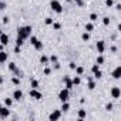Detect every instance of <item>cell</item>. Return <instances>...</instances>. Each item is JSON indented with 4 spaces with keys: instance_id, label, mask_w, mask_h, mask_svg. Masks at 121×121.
<instances>
[{
    "instance_id": "29",
    "label": "cell",
    "mask_w": 121,
    "mask_h": 121,
    "mask_svg": "<svg viewBox=\"0 0 121 121\" xmlns=\"http://www.w3.org/2000/svg\"><path fill=\"white\" fill-rule=\"evenodd\" d=\"M16 69H17V66H16V63H13V61H12V63H9V70H10L12 73H13V71L16 70Z\"/></svg>"
},
{
    "instance_id": "34",
    "label": "cell",
    "mask_w": 121,
    "mask_h": 121,
    "mask_svg": "<svg viewBox=\"0 0 121 121\" xmlns=\"http://www.w3.org/2000/svg\"><path fill=\"white\" fill-rule=\"evenodd\" d=\"M13 51H14L16 54H19V53L22 51V46H17V44H16V46H14V48H13Z\"/></svg>"
},
{
    "instance_id": "46",
    "label": "cell",
    "mask_w": 121,
    "mask_h": 121,
    "mask_svg": "<svg viewBox=\"0 0 121 121\" xmlns=\"http://www.w3.org/2000/svg\"><path fill=\"white\" fill-rule=\"evenodd\" d=\"M54 69H56V70H58V69H60V63H58V61H56V63H54Z\"/></svg>"
},
{
    "instance_id": "13",
    "label": "cell",
    "mask_w": 121,
    "mask_h": 121,
    "mask_svg": "<svg viewBox=\"0 0 121 121\" xmlns=\"http://www.w3.org/2000/svg\"><path fill=\"white\" fill-rule=\"evenodd\" d=\"M9 41H10V39H9V36H7V34H4V33L0 34V43H2L3 46H7V44H9Z\"/></svg>"
},
{
    "instance_id": "17",
    "label": "cell",
    "mask_w": 121,
    "mask_h": 121,
    "mask_svg": "<svg viewBox=\"0 0 121 121\" xmlns=\"http://www.w3.org/2000/svg\"><path fill=\"white\" fill-rule=\"evenodd\" d=\"M40 64L48 66V57H47V56H41V57H40Z\"/></svg>"
},
{
    "instance_id": "22",
    "label": "cell",
    "mask_w": 121,
    "mask_h": 121,
    "mask_svg": "<svg viewBox=\"0 0 121 121\" xmlns=\"http://www.w3.org/2000/svg\"><path fill=\"white\" fill-rule=\"evenodd\" d=\"M81 40H83V41H88V40H90V33H88V31H84V33L81 34Z\"/></svg>"
},
{
    "instance_id": "12",
    "label": "cell",
    "mask_w": 121,
    "mask_h": 121,
    "mask_svg": "<svg viewBox=\"0 0 121 121\" xmlns=\"http://www.w3.org/2000/svg\"><path fill=\"white\" fill-rule=\"evenodd\" d=\"M63 81H64V86H66V88H67V90H71V88L74 87V84H73V81H71V78H70V77H64V80H63Z\"/></svg>"
},
{
    "instance_id": "50",
    "label": "cell",
    "mask_w": 121,
    "mask_h": 121,
    "mask_svg": "<svg viewBox=\"0 0 121 121\" xmlns=\"http://www.w3.org/2000/svg\"><path fill=\"white\" fill-rule=\"evenodd\" d=\"M3 80H4V78H3L2 76H0V84H2V83H3Z\"/></svg>"
},
{
    "instance_id": "19",
    "label": "cell",
    "mask_w": 121,
    "mask_h": 121,
    "mask_svg": "<svg viewBox=\"0 0 121 121\" xmlns=\"http://www.w3.org/2000/svg\"><path fill=\"white\" fill-rule=\"evenodd\" d=\"M30 87H31V88H39L40 84H39V81H37L36 78H31V80H30Z\"/></svg>"
},
{
    "instance_id": "20",
    "label": "cell",
    "mask_w": 121,
    "mask_h": 121,
    "mask_svg": "<svg viewBox=\"0 0 121 121\" xmlns=\"http://www.w3.org/2000/svg\"><path fill=\"white\" fill-rule=\"evenodd\" d=\"M71 81H73L74 86H80V84H81V78H80V76H76L74 78H71Z\"/></svg>"
},
{
    "instance_id": "40",
    "label": "cell",
    "mask_w": 121,
    "mask_h": 121,
    "mask_svg": "<svg viewBox=\"0 0 121 121\" xmlns=\"http://www.w3.org/2000/svg\"><path fill=\"white\" fill-rule=\"evenodd\" d=\"M112 107H114V105H112V103H107V104H105V110H107V111H111V110H112Z\"/></svg>"
},
{
    "instance_id": "36",
    "label": "cell",
    "mask_w": 121,
    "mask_h": 121,
    "mask_svg": "<svg viewBox=\"0 0 121 121\" xmlns=\"http://www.w3.org/2000/svg\"><path fill=\"white\" fill-rule=\"evenodd\" d=\"M51 26H53L54 30H60V29H61V24H60V23H53Z\"/></svg>"
},
{
    "instance_id": "30",
    "label": "cell",
    "mask_w": 121,
    "mask_h": 121,
    "mask_svg": "<svg viewBox=\"0 0 121 121\" xmlns=\"http://www.w3.org/2000/svg\"><path fill=\"white\" fill-rule=\"evenodd\" d=\"M13 74H14V76H17V77H20V78L23 77V71H22V70H19V69H16V70L13 71Z\"/></svg>"
},
{
    "instance_id": "49",
    "label": "cell",
    "mask_w": 121,
    "mask_h": 121,
    "mask_svg": "<svg viewBox=\"0 0 121 121\" xmlns=\"http://www.w3.org/2000/svg\"><path fill=\"white\" fill-rule=\"evenodd\" d=\"M3 47H4V46H3L2 43H0V51H2V50H3Z\"/></svg>"
},
{
    "instance_id": "2",
    "label": "cell",
    "mask_w": 121,
    "mask_h": 121,
    "mask_svg": "<svg viewBox=\"0 0 121 121\" xmlns=\"http://www.w3.org/2000/svg\"><path fill=\"white\" fill-rule=\"evenodd\" d=\"M50 7L57 14H61L63 13V6H61V3H60L58 0H51V2H50Z\"/></svg>"
},
{
    "instance_id": "3",
    "label": "cell",
    "mask_w": 121,
    "mask_h": 121,
    "mask_svg": "<svg viewBox=\"0 0 121 121\" xmlns=\"http://www.w3.org/2000/svg\"><path fill=\"white\" fill-rule=\"evenodd\" d=\"M69 98H70V90H67L66 87L58 93V100L61 101V103H64V101H69Z\"/></svg>"
},
{
    "instance_id": "45",
    "label": "cell",
    "mask_w": 121,
    "mask_h": 121,
    "mask_svg": "<svg viewBox=\"0 0 121 121\" xmlns=\"http://www.w3.org/2000/svg\"><path fill=\"white\" fill-rule=\"evenodd\" d=\"M4 9H6V3L2 2V3H0V10H4Z\"/></svg>"
},
{
    "instance_id": "25",
    "label": "cell",
    "mask_w": 121,
    "mask_h": 121,
    "mask_svg": "<svg viewBox=\"0 0 121 121\" xmlns=\"http://www.w3.org/2000/svg\"><path fill=\"white\" fill-rule=\"evenodd\" d=\"M4 105L10 108V107L13 105V98H9V97H7V98H4Z\"/></svg>"
},
{
    "instance_id": "42",
    "label": "cell",
    "mask_w": 121,
    "mask_h": 121,
    "mask_svg": "<svg viewBox=\"0 0 121 121\" xmlns=\"http://www.w3.org/2000/svg\"><path fill=\"white\" fill-rule=\"evenodd\" d=\"M69 67H70V69H71V70H74V69H76V67H77V64H76V63H74V61H71V63H70V64H69Z\"/></svg>"
},
{
    "instance_id": "52",
    "label": "cell",
    "mask_w": 121,
    "mask_h": 121,
    "mask_svg": "<svg viewBox=\"0 0 121 121\" xmlns=\"http://www.w3.org/2000/svg\"><path fill=\"white\" fill-rule=\"evenodd\" d=\"M2 33H3V31H2V29H0V34H2Z\"/></svg>"
},
{
    "instance_id": "18",
    "label": "cell",
    "mask_w": 121,
    "mask_h": 121,
    "mask_svg": "<svg viewBox=\"0 0 121 121\" xmlns=\"http://www.w3.org/2000/svg\"><path fill=\"white\" fill-rule=\"evenodd\" d=\"M34 48H36L37 51H41V50L44 48V46H43V43H41L40 40H37V41H36V44H34Z\"/></svg>"
},
{
    "instance_id": "14",
    "label": "cell",
    "mask_w": 121,
    "mask_h": 121,
    "mask_svg": "<svg viewBox=\"0 0 121 121\" xmlns=\"http://www.w3.org/2000/svg\"><path fill=\"white\" fill-rule=\"evenodd\" d=\"M87 81H88V84H87L88 90H94V88H95V81H94L91 77H88V78H87Z\"/></svg>"
},
{
    "instance_id": "21",
    "label": "cell",
    "mask_w": 121,
    "mask_h": 121,
    "mask_svg": "<svg viewBox=\"0 0 121 121\" xmlns=\"http://www.w3.org/2000/svg\"><path fill=\"white\" fill-rule=\"evenodd\" d=\"M69 110H70V104H69V101H64V103L61 104V111L66 112V111H69Z\"/></svg>"
},
{
    "instance_id": "6",
    "label": "cell",
    "mask_w": 121,
    "mask_h": 121,
    "mask_svg": "<svg viewBox=\"0 0 121 121\" xmlns=\"http://www.w3.org/2000/svg\"><path fill=\"white\" fill-rule=\"evenodd\" d=\"M10 115V110H9V107H3L2 105V108H0V118H7Z\"/></svg>"
},
{
    "instance_id": "44",
    "label": "cell",
    "mask_w": 121,
    "mask_h": 121,
    "mask_svg": "<svg viewBox=\"0 0 121 121\" xmlns=\"http://www.w3.org/2000/svg\"><path fill=\"white\" fill-rule=\"evenodd\" d=\"M9 22H10V19H9L7 16H4V17H3V23H4V24H9Z\"/></svg>"
},
{
    "instance_id": "1",
    "label": "cell",
    "mask_w": 121,
    "mask_h": 121,
    "mask_svg": "<svg viewBox=\"0 0 121 121\" xmlns=\"http://www.w3.org/2000/svg\"><path fill=\"white\" fill-rule=\"evenodd\" d=\"M31 26H23V27H19L17 29V37H22L23 40L29 39L31 36Z\"/></svg>"
},
{
    "instance_id": "11",
    "label": "cell",
    "mask_w": 121,
    "mask_h": 121,
    "mask_svg": "<svg viewBox=\"0 0 121 121\" xmlns=\"http://www.w3.org/2000/svg\"><path fill=\"white\" fill-rule=\"evenodd\" d=\"M7 58H9V53L2 50V51H0V64H3L4 61H7Z\"/></svg>"
},
{
    "instance_id": "48",
    "label": "cell",
    "mask_w": 121,
    "mask_h": 121,
    "mask_svg": "<svg viewBox=\"0 0 121 121\" xmlns=\"http://www.w3.org/2000/svg\"><path fill=\"white\" fill-rule=\"evenodd\" d=\"M115 9L117 10H121V4H115Z\"/></svg>"
},
{
    "instance_id": "27",
    "label": "cell",
    "mask_w": 121,
    "mask_h": 121,
    "mask_svg": "<svg viewBox=\"0 0 121 121\" xmlns=\"http://www.w3.org/2000/svg\"><path fill=\"white\" fill-rule=\"evenodd\" d=\"M88 19H90V22H97V20H98V14H97V13H91Z\"/></svg>"
},
{
    "instance_id": "10",
    "label": "cell",
    "mask_w": 121,
    "mask_h": 121,
    "mask_svg": "<svg viewBox=\"0 0 121 121\" xmlns=\"http://www.w3.org/2000/svg\"><path fill=\"white\" fill-rule=\"evenodd\" d=\"M12 98H13V100H16V101H20V100L23 98V91H22V90H19V88H17V90H14V91H13V97H12Z\"/></svg>"
},
{
    "instance_id": "31",
    "label": "cell",
    "mask_w": 121,
    "mask_h": 121,
    "mask_svg": "<svg viewBox=\"0 0 121 121\" xmlns=\"http://www.w3.org/2000/svg\"><path fill=\"white\" fill-rule=\"evenodd\" d=\"M44 23H46L47 26H51L54 22H53V19H51V17H46V19H44Z\"/></svg>"
},
{
    "instance_id": "28",
    "label": "cell",
    "mask_w": 121,
    "mask_h": 121,
    "mask_svg": "<svg viewBox=\"0 0 121 121\" xmlns=\"http://www.w3.org/2000/svg\"><path fill=\"white\" fill-rule=\"evenodd\" d=\"M94 74V78L95 80H100L101 77H103V73H101V70H98V71H95V73H93Z\"/></svg>"
},
{
    "instance_id": "43",
    "label": "cell",
    "mask_w": 121,
    "mask_h": 121,
    "mask_svg": "<svg viewBox=\"0 0 121 121\" xmlns=\"http://www.w3.org/2000/svg\"><path fill=\"white\" fill-rule=\"evenodd\" d=\"M50 73H51V69H50V67H46V69H44V74H46V76H48Z\"/></svg>"
},
{
    "instance_id": "8",
    "label": "cell",
    "mask_w": 121,
    "mask_h": 121,
    "mask_svg": "<svg viewBox=\"0 0 121 121\" xmlns=\"http://www.w3.org/2000/svg\"><path fill=\"white\" fill-rule=\"evenodd\" d=\"M111 97H112V98H120V97H121V88L117 87V86L112 87V88H111Z\"/></svg>"
},
{
    "instance_id": "35",
    "label": "cell",
    "mask_w": 121,
    "mask_h": 121,
    "mask_svg": "<svg viewBox=\"0 0 121 121\" xmlns=\"http://www.w3.org/2000/svg\"><path fill=\"white\" fill-rule=\"evenodd\" d=\"M105 6L107 7H112L114 6V0H105Z\"/></svg>"
},
{
    "instance_id": "9",
    "label": "cell",
    "mask_w": 121,
    "mask_h": 121,
    "mask_svg": "<svg viewBox=\"0 0 121 121\" xmlns=\"http://www.w3.org/2000/svg\"><path fill=\"white\" fill-rule=\"evenodd\" d=\"M95 47H97L98 54H103V53H104V50H105V43H104L103 40H98V41H97V44H95Z\"/></svg>"
},
{
    "instance_id": "26",
    "label": "cell",
    "mask_w": 121,
    "mask_h": 121,
    "mask_svg": "<svg viewBox=\"0 0 121 121\" xmlns=\"http://www.w3.org/2000/svg\"><path fill=\"white\" fill-rule=\"evenodd\" d=\"M104 61H105V60H104V57H103L101 54H100V56L97 57V60H95V63H97L98 66H101V64H104Z\"/></svg>"
},
{
    "instance_id": "16",
    "label": "cell",
    "mask_w": 121,
    "mask_h": 121,
    "mask_svg": "<svg viewBox=\"0 0 121 121\" xmlns=\"http://www.w3.org/2000/svg\"><path fill=\"white\" fill-rule=\"evenodd\" d=\"M86 117H87V111H86V110H78V120L83 121Z\"/></svg>"
},
{
    "instance_id": "37",
    "label": "cell",
    "mask_w": 121,
    "mask_h": 121,
    "mask_svg": "<svg viewBox=\"0 0 121 121\" xmlns=\"http://www.w3.org/2000/svg\"><path fill=\"white\" fill-rule=\"evenodd\" d=\"M103 24L104 26H108L110 24V17H103Z\"/></svg>"
},
{
    "instance_id": "5",
    "label": "cell",
    "mask_w": 121,
    "mask_h": 121,
    "mask_svg": "<svg viewBox=\"0 0 121 121\" xmlns=\"http://www.w3.org/2000/svg\"><path fill=\"white\" fill-rule=\"evenodd\" d=\"M60 117H61V110H56V111H53V112L48 115V120L56 121V120H60Z\"/></svg>"
},
{
    "instance_id": "53",
    "label": "cell",
    "mask_w": 121,
    "mask_h": 121,
    "mask_svg": "<svg viewBox=\"0 0 121 121\" xmlns=\"http://www.w3.org/2000/svg\"><path fill=\"white\" fill-rule=\"evenodd\" d=\"M0 108H2V103H0Z\"/></svg>"
},
{
    "instance_id": "32",
    "label": "cell",
    "mask_w": 121,
    "mask_h": 121,
    "mask_svg": "<svg viewBox=\"0 0 121 121\" xmlns=\"http://www.w3.org/2000/svg\"><path fill=\"white\" fill-rule=\"evenodd\" d=\"M48 61L56 63V61H58V58H57V56H50V57H48Z\"/></svg>"
},
{
    "instance_id": "51",
    "label": "cell",
    "mask_w": 121,
    "mask_h": 121,
    "mask_svg": "<svg viewBox=\"0 0 121 121\" xmlns=\"http://www.w3.org/2000/svg\"><path fill=\"white\" fill-rule=\"evenodd\" d=\"M66 2H69V3H70V2H73V0H66Z\"/></svg>"
},
{
    "instance_id": "38",
    "label": "cell",
    "mask_w": 121,
    "mask_h": 121,
    "mask_svg": "<svg viewBox=\"0 0 121 121\" xmlns=\"http://www.w3.org/2000/svg\"><path fill=\"white\" fill-rule=\"evenodd\" d=\"M37 40H39V39H37V37H34V36H30V44H33V46H34V44H36V41H37Z\"/></svg>"
},
{
    "instance_id": "33",
    "label": "cell",
    "mask_w": 121,
    "mask_h": 121,
    "mask_svg": "<svg viewBox=\"0 0 121 121\" xmlns=\"http://www.w3.org/2000/svg\"><path fill=\"white\" fill-rule=\"evenodd\" d=\"M23 43H24V40H23L22 37H17V39H16V44H17V46H23Z\"/></svg>"
},
{
    "instance_id": "7",
    "label": "cell",
    "mask_w": 121,
    "mask_h": 121,
    "mask_svg": "<svg viewBox=\"0 0 121 121\" xmlns=\"http://www.w3.org/2000/svg\"><path fill=\"white\" fill-rule=\"evenodd\" d=\"M111 76H112V78H115V80H120V78H121V66H117V67L112 70Z\"/></svg>"
},
{
    "instance_id": "15",
    "label": "cell",
    "mask_w": 121,
    "mask_h": 121,
    "mask_svg": "<svg viewBox=\"0 0 121 121\" xmlns=\"http://www.w3.org/2000/svg\"><path fill=\"white\" fill-rule=\"evenodd\" d=\"M84 29H86V31H88V33H91V31L94 30V24H93V22H90V23H86V26H84Z\"/></svg>"
},
{
    "instance_id": "47",
    "label": "cell",
    "mask_w": 121,
    "mask_h": 121,
    "mask_svg": "<svg viewBox=\"0 0 121 121\" xmlns=\"http://www.w3.org/2000/svg\"><path fill=\"white\" fill-rule=\"evenodd\" d=\"M111 51L115 53V51H117V47H115V46H111Z\"/></svg>"
},
{
    "instance_id": "23",
    "label": "cell",
    "mask_w": 121,
    "mask_h": 121,
    "mask_svg": "<svg viewBox=\"0 0 121 121\" xmlns=\"http://www.w3.org/2000/svg\"><path fill=\"white\" fill-rule=\"evenodd\" d=\"M74 70H76V74H77V76H83V74H84V69L80 67V66H77Z\"/></svg>"
},
{
    "instance_id": "41",
    "label": "cell",
    "mask_w": 121,
    "mask_h": 121,
    "mask_svg": "<svg viewBox=\"0 0 121 121\" xmlns=\"http://www.w3.org/2000/svg\"><path fill=\"white\" fill-rule=\"evenodd\" d=\"M74 2L77 3V6H80V7H83L84 6V2H83V0H74Z\"/></svg>"
},
{
    "instance_id": "4",
    "label": "cell",
    "mask_w": 121,
    "mask_h": 121,
    "mask_svg": "<svg viewBox=\"0 0 121 121\" xmlns=\"http://www.w3.org/2000/svg\"><path fill=\"white\" fill-rule=\"evenodd\" d=\"M29 95H30L31 98H34V100H41V98H43V94H41L37 88H31V90L29 91Z\"/></svg>"
},
{
    "instance_id": "24",
    "label": "cell",
    "mask_w": 121,
    "mask_h": 121,
    "mask_svg": "<svg viewBox=\"0 0 121 121\" xmlns=\"http://www.w3.org/2000/svg\"><path fill=\"white\" fill-rule=\"evenodd\" d=\"M12 83H13L14 86H20V83H22V80H20V77H17V76H14V77L12 78Z\"/></svg>"
},
{
    "instance_id": "39",
    "label": "cell",
    "mask_w": 121,
    "mask_h": 121,
    "mask_svg": "<svg viewBox=\"0 0 121 121\" xmlns=\"http://www.w3.org/2000/svg\"><path fill=\"white\" fill-rule=\"evenodd\" d=\"M98 70H100V66H98V64L95 63V64H94V66L91 67V71H93V73H95V71H98Z\"/></svg>"
}]
</instances>
